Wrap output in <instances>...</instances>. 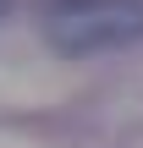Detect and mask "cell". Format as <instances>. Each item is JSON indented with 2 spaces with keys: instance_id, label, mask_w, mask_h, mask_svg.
<instances>
[{
  "instance_id": "cell-1",
  "label": "cell",
  "mask_w": 143,
  "mask_h": 148,
  "mask_svg": "<svg viewBox=\"0 0 143 148\" xmlns=\"http://www.w3.org/2000/svg\"><path fill=\"white\" fill-rule=\"evenodd\" d=\"M55 55H105L143 38V0H55L44 11Z\"/></svg>"
}]
</instances>
